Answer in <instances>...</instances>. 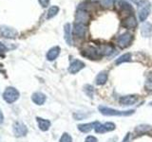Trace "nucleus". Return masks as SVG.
<instances>
[{"label":"nucleus","instance_id":"nucleus-22","mask_svg":"<svg viewBox=\"0 0 152 142\" xmlns=\"http://www.w3.org/2000/svg\"><path fill=\"white\" fill-rule=\"evenodd\" d=\"M150 130H151V126L146 125V124H142L135 128V132L138 133V134H144V133H146Z\"/></svg>","mask_w":152,"mask_h":142},{"label":"nucleus","instance_id":"nucleus-3","mask_svg":"<svg viewBox=\"0 0 152 142\" xmlns=\"http://www.w3.org/2000/svg\"><path fill=\"white\" fill-rule=\"evenodd\" d=\"M19 98V92L14 87H8L3 93L4 101L8 103H12Z\"/></svg>","mask_w":152,"mask_h":142},{"label":"nucleus","instance_id":"nucleus-9","mask_svg":"<svg viewBox=\"0 0 152 142\" xmlns=\"http://www.w3.org/2000/svg\"><path fill=\"white\" fill-rule=\"evenodd\" d=\"M85 63L80 60H75L72 63L69 64V72L70 74H76L77 72H79L80 70H82L85 67Z\"/></svg>","mask_w":152,"mask_h":142},{"label":"nucleus","instance_id":"nucleus-16","mask_svg":"<svg viewBox=\"0 0 152 142\" xmlns=\"http://www.w3.org/2000/svg\"><path fill=\"white\" fill-rule=\"evenodd\" d=\"M71 32H72L71 25L69 23H66L64 26V33H65V40L69 46L72 45V36H71Z\"/></svg>","mask_w":152,"mask_h":142},{"label":"nucleus","instance_id":"nucleus-4","mask_svg":"<svg viewBox=\"0 0 152 142\" xmlns=\"http://www.w3.org/2000/svg\"><path fill=\"white\" fill-rule=\"evenodd\" d=\"M18 34L15 28L8 26H0V36L8 39H14Z\"/></svg>","mask_w":152,"mask_h":142},{"label":"nucleus","instance_id":"nucleus-12","mask_svg":"<svg viewBox=\"0 0 152 142\" xmlns=\"http://www.w3.org/2000/svg\"><path fill=\"white\" fill-rule=\"evenodd\" d=\"M122 25L124 28H127V30H132V28L137 27V20L133 15H129V16H127L126 19H124Z\"/></svg>","mask_w":152,"mask_h":142},{"label":"nucleus","instance_id":"nucleus-34","mask_svg":"<svg viewBox=\"0 0 152 142\" xmlns=\"http://www.w3.org/2000/svg\"><path fill=\"white\" fill-rule=\"evenodd\" d=\"M129 138H130V133H127V134L126 135V136L124 137L122 142H129Z\"/></svg>","mask_w":152,"mask_h":142},{"label":"nucleus","instance_id":"nucleus-24","mask_svg":"<svg viewBox=\"0 0 152 142\" xmlns=\"http://www.w3.org/2000/svg\"><path fill=\"white\" fill-rule=\"evenodd\" d=\"M122 0H100V3L104 8H110L115 3H118Z\"/></svg>","mask_w":152,"mask_h":142},{"label":"nucleus","instance_id":"nucleus-5","mask_svg":"<svg viewBox=\"0 0 152 142\" xmlns=\"http://www.w3.org/2000/svg\"><path fill=\"white\" fill-rule=\"evenodd\" d=\"M132 35L130 33L126 32L124 34L120 35L117 38V45L121 47V49H126V47L129 46L132 41Z\"/></svg>","mask_w":152,"mask_h":142},{"label":"nucleus","instance_id":"nucleus-10","mask_svg":"<svg viewBox=\"0 0 152 142\" xmlns=\"http://www.w3.org/2000/svg\"><path fill=\"white\" fill-rule=\"evenodd\" d=\"M86 33H87V27L84 24L81 23H75L73 26V34L79 38L85 37Z\"/></svg>","mask_w":152,"mask_h":142},{"label":"nucleus","instance_id":"nucleus-1","mask_svg":"<svg viewBox=\"0 0 152 142\" xmlns=\"http://www.w3.org/2000/svg\"><path fill=\"white\" fill-rule=\"evenodd\" d=\"M98 110L100 111V113L104 116H116V117H127L130 116L132 114H134V110H126V111H120V110H115V109L112 108H108L106 106L100 105L98 107Z\"/></svg>","mask_w":152,"mask_h":142},{"label":"nucleus","instance_id":"nucleus-11","mask_svg":"<svg viewBox=\"0 0 152 142\" xmlns=\"http://www.w3.org/2000/svg\"><path fill=\"white\" fill-rule=\"evenodd\" d=\"M137 101H138V96H136V95H127V96L122 97L119 99V102H120L121 105L128 106L134 104Z\"/></svg>","mask_w":152,"mask_h":142},{"label":"nucleus","instance_id":"nucleus-32","mask_svg":"<svg viewBox=\"0 0 152 142\" xmlns=\"http://www.w3.org/2000/svg\"><path fill=\"white\" fill-rule=\"evenodd\" d=\"M38 1L43 8H47L50 4V0H38Z\"/></svg>","mask_w":152,"mask_h":142},{"label":"nucleus","instance_id":"nucleus-14","mask_svg":"<svg viewBox=\"0 0 152 142\" xmlns=\"http://www.w3.org/2000/svg\"><path fill=\"white\" fill-rule=\"evenodd\" d=\"M99 51H100V54L102 56H110L111 54L114 53V47L111 45L104 44L100 46Z\"/></svg>","mask_w":152,"mask_h":142},{"label":"nucleus","instance_id":"nucleus-13","mask_svg":"<svg viewBox=\"0 0 152 142\" xmlns=\"http://www.w3.org/2000/svg\"><path fill=\"white\" fill-rule=\"evenodd\" d=\"M141 34L144 37H152V24L149 22H145L141 27Z\"/></svg>","mask_w":152,"mask_h":142},{"label":"nucleus","instance_id":"nucleus-17","mask_svg":"<svg viewBox=\"0 0 152 142\" xmlns=\"http://www.w3.org/2000/svg\"><path fill=\"white\" fill-rule=\"evenodd\" d=\"M60 54V47L59 46H53L48 51L47 53V59L49 61H53Z\"/></svg>","mask_w":152,"mask_h":142},{"label":"nucleus","instance_id":"nucleus-30","mask_svg":"<svg viewBox=\"0 0 152 142\" xmlns=\"http://www.w3.org/2000/svg\"><path fill=\"white\" fill-rule=\"evenodd\" d=\"M145 88L147 90L152 91V76H149V77L147 78L146 82H145Z\"/></svg>","mask_w":152,"mask_h":142},{"label":"nucleus","instance_id":"nucleus-20","mask_svg":"<svg viewBox=\"0 0 152 142\" xmlns=\"http://www.w3.org/2000/svg\"><path fill=\"white\" fill-rule=\"evenodd\" d=\"M96 123H97V121L90 122V123H84V124H79L77 127H78L79 131H81L82 133H88L92 129H94V126L96 125Z\"/></svg>","mask_w":152,"mask_h":142},{"label":"nucleus","instance_id":"nucleus-29","mask_svg":"<svg viewBox=\"0 0 152 142\" xmlns=\"http://www.w3.org/2000/svg\"><path fill=\"white\" fill-rule=\"evenodd\" d=\"M104 125V127H106V129H107V132H111L113 130H115V128H116L115 124L112 123V122H106Z\"/></svg>","mask_w":152,"mask_h":142},{"label":"nucleus","instance_id":"nucleus-33","mask_svg":"<svg viewBox=\"0 0 152 142\" xmlns=\"http://www.w3.org/2000/svg\"><path fill=\"white\" fill-rule=\"evenodd\" d=\"M7 50V46H5L3 43L0 42V52H5Z\"/></svg>","mask_w":152,"mask_h":142},{"label":"nucleus","instance_id":"nucleus-15","mask_svg":"<svg viewBox=\"0 0 152 142\" xmlns=\"http://www.w3.org/2000/svg\"><path fill=\"white\" fill-rule=\"evenodd\" d=\"M46 99H47L46 95H44L41 92H35V93H33L31 96L32 101L35 104H37V105H43L46 101Z\"/></svg>","mask_w":152,"mask_h":142},{"label":"nucleus","instance_id":"nucleus-21","mask_svg":"<svg viewBox=\"0 0 152 142\" xmlns=\"http://www.w3.org/2000/svg\"><path fill=\"white\" fill-rule=\"evenodd\" d=\"M131 60V53H125L122 56H120L119 58L116 60L115 64H121L123 63H126V62H129Z\"/></svg>","mask_w":152,"mask_h":142},{"label":"nucleus","instance_id":"nucleus-8","mask_svg":"<svg viewBox=\"0 0 152 142\" xmlns=\"http://www.w3.org/2000/svg\"><path fill=\"white\" fill-rule=\"evenodd\" d=\"M28 133V129L25 124L22 122H15L13 124V134L17 137L25 136Z\"/></svg>","mask_w":152,"mask_h":142},{"label":"nucleus","instance_id":"nucleus-18","mask_svg":"<svg viewBox=\"0 0 152 142\" xmlns=\"http://www.w3.org/2000/svg\"><path fill=\"white\" fill-rule=\"evenodd\" d=\"M36 121L38 123V127L41 131H48L50 127V121L48 120H44L42 117H36Z\"/></svg>","mask_w":152,"mask_h":142},{"label":"nucleus","instance_id":"nucleus-37","mask_svg":"<svg viewBox=\"0 0 152 142\" xmlns=\"http://www.w3.org/2000/svg\"><path fill=\"white\" fill-rule=\"evenodd\" d=\"M149 106H152V101H150V102H149Z\"/></svg>","mask_w":152,"mask_h":142},{"label":"nucleus","instance_id":"nucleus-36","mask_svg":"<svg viewBox=\"0 0 152 142\" xmlns=\"http://www.w3.org/2000/svg\"><path fill=\"white\" fill-rule=\"evenodd\" d=\"M4 121V116H3V114H2V111L0 110V124H2Z\"/></svg>","mask_w":152,"mask_h":142},{"label":"nucleus","instance_id":"nucleus-19","mask_svg":"<svg viewBox=\"0 0 152 142\" xmlns=\"http://www.w3.org/2000/svg\"><path fill=\"white\" fill-rule=\"evenodd\" d=\"M107 78H108L107 72H106V71H102V72H100L97 75L96 79H95V83L97 85H103L107 82Z\"/></svg>","mask_w":152,"mask_h":142},{"label":"nucleus","instance_id":"nucleus-25","mask_svg":"<svg viewBox=\"0 0 152 142\" xmlns=\"http://www.w3.org/2000/svg\"><path fill=\"white\" fill-rule=\"evenodd\" d=\"M84 91L86 93V95H87L88 97L89 98H93V95H94V88L92 85L90 84H87L84 86Z\"/></svg>","mask_w":152,"mask_h":142},{"label":"nucleus","instance_id":"nucleus-6","mask_svg":"<svg viewBox=\"0 0 152 142\" xmlns=\"http://www.w3.org/2000/svg\"><path fill=\"white\" fill-rule=\"evenodd\" d=\"M75 19L76 23H81L86 25L90 20V14L87 11H85V9H78L77 12H76Z\"/></svg>","mask_w":152,"mask_h":142},{"label":"nucleus","instance_id":"nucleus-23","mask_svg":"<svg viewBox=\"0 0 152 142\" xmlns=\"http://www.w3.org/2000/svg\"><path fill=\"white\" fill-rule=\"evenodd\" d=\"M59 12V7L57 6H52L49 9L48 11V14H47V19H50L52 17H54L57 13Z\"/></svg>","mask_w":152,"mask_h":142},{"label":"nucleus","instance_id":"nucleus-26","mask_svg":"<svg viewBox=\"0 0 152 142\" xmlns=\"http://www.w3.org/2000/svg\"><path fill=\"white\" fill-rule=\"evenodd\" d=\"M94 131L96 132L97 134H104V133L107 132V129H106V127H104V125L101 124V123L98 122V121L96 123V125L94 126Z\"/></svg>","mask_w":152,"mask_h":142},{"label":"nucleus","instance_id":"nucleus-35","mask_svg":"<svg viewBox=\"0 0 152 142\" xmlns=\"http://www.w3.org/2000/svg\"><path fill=\"white\" fill-rule=\"evenodd\" d=\"M129 1H131L132 3L136 4L137 6H138V5H139V4H141V3H142V1H144V0H129Z\"/></svg>","mask_w":152,"mask_h":142},{"label":"nucleus","instance_id":"nucleus-7","mask_svg":"<svg viewBox=\"0 0 152 142\" xmlns=\"http://www.w3.org/2000/svg\"><path fill=\"white\" fill-rule=\"evenodd\" d=\"M82 55L84 57H87L89 60H97L102 56L100 54L99 49H95V47H88L87 49L83 50Z\"/></svg>","mask_w":152,"mask_h":142},{"label":"nucleus","instance_id":"nucleus-2","mask_svg":"<svg viewBox=\"0 0 152 142\" xmlns=\"http://www.w3.org/2000/svg\"><path fill=\"white\" fill-rule=\"evenodd\" d=\"M151 12V4L147 0H144L141 4L138 5V16L141 22L146 20Z\"/></svg>","mask_w":152,"mask_h":142},{"label":"nucleus","instance_id":"nucleus-27","mask_svg":"<svg viewBox=\"0 0 152 142\" xmlns=\"http://www.w3.org/2000/svg\"><path fill=\"white\" fill-rule=\"evenodd\" d=\"M88 116H89V114H88V115H87V114L82 113V112H78V113L73 114V117L75 118L76 120H84L85 117H88Z\"/></svg>","mask_w":152,"mask_h":142},{"label":"nucleus","instance_id":"nucleus-31","mask_svg":"<svg viewBox=\"0 0 152 142\" xmlns=\"http://www.w3.org/2000/svg\"><path fill=\"white\" fill-rule=\"evenodd\" d=\"M85 142H98V139L93 135H88L87 138L85 139Z\"/></svg>","mask_w":152,"mask_h":142},{"label":"nucleus","instance_id":"nucleus-28","mask_svg":"<svg viewBox=\"0 0 152 142\" xmlns=\"http://www.w3.org/2000/svg\"><path fill=\"white\" fill-rule=\"evenodd\" d=\"M59 142H72V137H71L68 133H64V134L62 135Z\"/></svg>","mask_w":152,"mask_h":142}]
</instances>
